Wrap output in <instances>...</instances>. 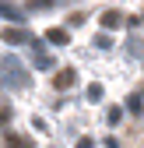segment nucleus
Segmentation results:
<instances>
[{
    "label": "nucleus",
    "instance_id": "obj_14",
    "mask_svg": "<svg viewBox=\"0 0 144 148\" xmlns=\"http://www.w3.org/2000/svg\"><path fill=\"white\" fill-rule=\"evenodd\" d=\"M49 4H56V0H32V7H49Z\"/></svg>",
    "mask_w": 144,
    "mask_h": 148
},
{
    "label": "nucleus",
    "instance_id": "obj_6",
    "mask_svg": "<svg viewBox=\"0 0 144 148\" xmlns=\"http://www.w3.org/2000/svg\"><path fill=\"white\" fill-rule=\"evenodd\" d=\"M74 81H77V78H74V71H70V67H67V71H60L56 78H53V85H56V88H70Z\"/></svg>",
    "mask_w": 144,
    "mask_h": 148
},
{
    "label": "nucleus",
    "instance_id": "obj_11",
    "mask_svg": "<svg viewBox=\"0 0 144 148\" xmlns=\"http://www.w3.org/2000/svg\"><path fill=\"white\" fill-rule=\"evenodd\" d=\"M88 99H102V85H88Z\"/></svg>",
    "mask_w": 144,
    "mask_h": 148
},
{
    "label": "nucleus",
    "instance_id": "obj_1",
    "mask_svg": "<svg viewBox=\"0 0 144 148\" xmlns=\"http://www.w3.org/2000/svg\"><path fill=\"white\" fill-rule=\"evenodd\" d=\"M0 81L7 88H28V71H25V64L18 60L14 53L0 57Z\"/></svg>",
    "mask_w": 144,
    "mask_h": 148
},
{
    "label": "nucleus",
    "instance_id": "obj_4",
    "mask_svg": "<svg viewBox=\"0 0 144 148\" xmlns=\"http://www.w3.org/2000/svg\"><path fill=\"white\" fill-rule=\"evenodd\" d=\"M0 18H7V21H18V25L25 21V14L18 11L14 4H7V0H0Z\"/></svg>",
    "mask_w": 144,
    "mask_h": 148
},
{
    "label": "nucleus",
    "instance_id": "obj_13",
    "mask_svg": "<svg viewBox=\"0 0 144 148\" xmlns=\"http://www.w3.org/2000/svg\"><path fill=\"white\" fill-rule=\"evenodd\" d=\"M92 145H95L92 138H77V148H92Z\"/></svg>",
    "mask_w": 144,
    "mask_h": 148
},
{
    "label": "nucleus",
    "instance_id": "obj_7",
    "mask_svg": "<svg viewBox=\"0 0 144 148\" xmlns=\"http://www.w3.org/2000/svg\"><path fill=\"white\" fill-rule=\"evenodd\" d=\"M35 67H53V57H49V53H35Z\"/></svg>",
    "mask_w": 144,
    "mask_h": 148
},
{
    "label": "nucleus",
    "instance_id": "obj_12",
    "mask_svg": "<svg viewBox=\"0 0 144 148\" xmlns=\"http://www.w3.org/2000/svg\"><path fill=\"white\" fill-rule=\"evenodd\" d=\"M120 116H123V109H109V116H105V120H109V123H120Z\"/></svg>",
    "mask_w": 144,
    "mask_h": 148
},
{
    "label": "nucleus",
    "instance_id": "obj_3",
    "mask_svg": "<svg viewBox=\"0 0 144 148\" xmlns=\"http://www.w3.org/2000/svg\"><path fill=\"white\" fill-rule=\"evenodd\" d=\"M42 42H53V46H67V42H70V32H67V28H49Z\"/></svg>",
    "mask_w": 144,
    "mask_h": 148
},
{
    "label": "nucleus",
    "instance_id": "obj_2",
    "mask_svg": "<svg viewBox=\"0 0 144 148\" xmlns=\"http://www.w3.org/2000/svg\"><path fill=\"white\" fill-rule=\"evenodd\" d=\"M32 35L25 32V28H4V42L7 46H18V42H28Z\"/></svg>",
    "mask_w": 144,
    "mask_h": 148
},
{
    "label": "nucleus",
    "instance_id": "obj_9",
    "mask_svg": "<svg viewBox=\"0 0 144 148\" xmlns=\"http://www.w3.org/2000/svg\"><path fill=\"white\" fill-rule=\"evenodd\" d=\"M95 46H98V49H109V35L98 32V35H95Z\"/></svg>",
    "mask_w": 144,
    "mask_h": 148
},
{
    "label": "nucleus",
    "instance_id": "obj_10",
    "mask_svg": "<svg viewBox=\"0 0 144 148\" xmlns=\"http://www.w3.org/2000/svg\"><path fill=\"white\" fill-rule=\"evenodd\" d=\"M130 113H141V92H134V95H130Z\"/></svg>",
    "mask_w": 144,
    "mask_h": 148
},
{
    "label": "nucleus",
    "instance_id": "obj_5",
    "mask_svg": "<svg viewBox=\"0 0 144 148\" xmlns=\"http://www.w3.org/2000/svg\"><path fill=\"white\" fill-rule=\"evenodd\" d=\"M123 25V14L120 11H105L102 14V32H113V28H120Z\"/></svg>",
    "mask_w": 144,
    "mask_h": 148
},
{
    "label": "nucleus",
    "instance_id": "obj_15",
    "mask_svg": "<svg viewBox=\"0 0 144 148\" xmlns=\"http://www.w3.org/2000/svg\"><path fill=\"white\" fill-rule=\"evenodd\" d=\"M141 18H144V14H141Z\"/></svg>",
    "mask_w": 144,
    "mask_h": 148
},
{
    "label": "nucleus",
    "instance_id": "obj_8",
    "mask_svg": "<svg viewBox=\"0 0 144 148\" xmlns=\"http://www.w3.org/2000/svg\"><path fill=\"white\" fill-rule=\"evenodd\" d=\"M4 141H7V148H28V145H25V141H21V138H14V134H7V138H4Z\"/></svg>",
    "mask_w": 144,
    "mask_h": 148
}]
</instances>
